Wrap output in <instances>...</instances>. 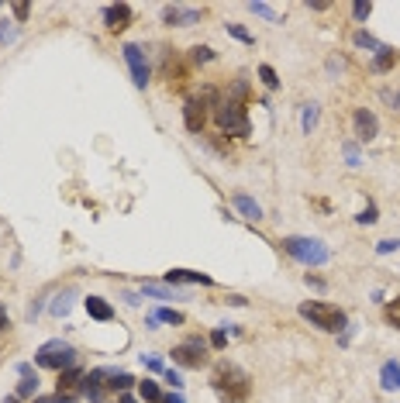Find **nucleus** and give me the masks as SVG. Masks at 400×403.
I'll return each instance as SVG.
<instances>
[{"instance_id":"1","label":"nucleus","mask_w":400,"mask_h":403,"mask_svg":"<svg viewBox=\"0 0 400 403\" xmlns=\"http://www.w3.org/2000/svg\"><path fill=\"white\" fill-rule=\"evenodd\" d=\"M210 386H214V393L224 403H242L249 397V390H252L249 376L238 366H231V362H217V369L210 376Z\"/></svg>"},{"instance_id":"2","label":"nucleus","mask_w":400,"mask_h":403,"mask_svg":"<svg viewBox=\"0 0 400 403\" xmlns=\"http://www.w3.org/2000/svg\"><path fill=\"white\" fill-rule=\"evenodd\" d=\"M297 310H300V317H307L314 327H321V331H328V334H335V331H342V327L349 324L345 310H342V307H331V303L307 300V303H300Z\"/></svg>"},{"instance_id":"3","label":"nucleus","mask_w":400,"mask_h":403,"mask_svg":"<svg viewBox=\"0 0 400 403\" xmlns=\"http://www.w3.org/2000/svg\"><path fill=\"white\" fill-rule=\"evenodd\" d=\"M283 248H287V255H294L303 266H324L331 259V248L321 238H300V234H294V238L283 241Z\"/></svg>"},{"instance_id":"4","label":"nucleus","mask_w":400,"mask_h":403,"mask_svg":"<svg viewBox=\"0 0 400 403\" xmlns=\"http://www.w3.org/2000/svg\"><path fill=\"white\" fill-rule=\"evenodd\" d=\"M35 362H38L42 369L66 372V369H73V366H76V348H73V345H66L62 338H56V341H45V345L35 352Z\"/></svg>"},{"instance_id":"5","label":"nucleus","mask_w":400,"mask_h":403,"mask_svg":"<svg viewBox=\"0 0 400 403\" xmlns=\"http://www.w3.org/2000/svg\"><path fill=\"white\" fill-rule=\"evenodd\" d=\"M173 362L183 366V369H200V366H207V362H210L207 341H203V338H190V341L176 345V348H173Z\"/></svg>"},{"instance_id":"6","label":"nucleus","mask_w":400,"mask_h":403,"mask_svg":"<svg viewBox=\"0 0 400 403\" xmlns=\"http://www.w3.org/2000/svg\"><path fill=\"white\" fill-rule=\"evenodd\" d=\"M214 117H217V128H221V131H228V135H249V117H245L242 103L224 101L217 107Z\"/></svg>"},{"instance_id":"7","label":"nucleus","mask_w":400,"mask_h":403,"mask_svg":"<svg viewBox=\"0 0 400 403\" xmlns=\"http://www.w3.org/2000/svg\"><path fill=\"white\" fill-rule=\"evenodd\" d=\"M83 379H87V372H80L76 366L73 369H66V372H59V386H56V403H76L83 397Z\"/></svg>"},{"instance_id":"8","label":"nucleus","mask_w":400,"mask_h":403,"mask_svg":"<svg viewBox=\"0 0 400 403\" xmlns=\"http://www.w3.org/2000/svg\"><path fill=\"white\" fill-rule=\"evenodd\" d=\"M121 52H124V62H128V69H131V83H135L138 90H145V87H149V62H145L142 49L128 42Z\"/></svg>"},{"instance_id":"9","label":"nucleus","mask_w":400,"mask_h":403,"mask_svg":"<svg viewBox=\"0 0 400 403\" xmlns=\"http://www.w3.org/2000/svg\"><path fill=\"white\" fill-rule=\"evenodd\" d=\"M110 376V369H94V372H87V379H83V397L87 400L100 403L107 397V390H110V383H103Z\"/></svg>"},{"instance_id":"10","label":"nucleus","mask_w":400,"mask_h":403,"mask_svg":"<svg viewBox=\"0 0 400 403\" xmlns=\"http://www.w3.org/2000/svg\"><path fill=\"white\" fill-rule=\"evenodd\" d=\"M352 121H356V135H359V142H373V138H376V131H380V121H376V114H373V110L359 107Z\"/></svg>"},{"instance_id":"11","label":"nucleus","mask_w":400,"mask_h":403,"mask_svg":"<svg viewBox=\"0 0 400 403\" xmlns=\"http://www.w3.org/2000/svg\"><path fill=\"white\" fill-rule=\"evenodd\" d=\"M128 21H131V7H128V3H110V7L103 10V24H107L110 31H124Z\"/></svg>"},{"instance_id":"12","label":"nucleus","mask_w":400,"mask_h":403,"mask_svg":"<svg viewBox=\"0 0 400 403\" xmlns=\"http://www.w3.org/2000/svg\"><path fill=\"white\" fill-rule=\"evenodd\" d=\"M162 21L166 24H176V28H187V24H197L200 21V10H194V7H166L162 10Z\"/></svg>"},{"instance_id":"13","label":"nucleus","mask_w":400,"mask_h":403,"mask_svg":"<svg viewBox=\"0 0 400 403\" xmlns=\"http://www.w3.org/2000/svg\"><path fill=\"white\" fill-rule=\"evenodd\" d=\"M166 283H169V286H176V283H200V286H210L214 280H210L207 273H194V269H169V273H166Z\"/></svg>"},{"instance_id":"14","label":"nucleus","mask_w":400,"mask_h":403,"mask_svg":"<svg viewBox=\"0 0 400 403\" xmlns=\"http://www.w3.org/2000/svg\"><path fill=\"white\" fill-rule=\"evenodd\" d=\"M17 372H21V386H17V393H14V397H17V400H21V397H38V376L31 372V366H28V362H21V366H17Z\"/></svg>"},{"instance_id":"15","label":"nucleus","mask_w":400,"mask_h":403,"mask_svg":"<svg viewBox=\"0 0 400 403\" xmlns=\"http://www.w3.org/2000/svg\"><path fill=\"white\" fill-rule=\"evenodd\" d=\"M380 383H383V390H397L400 393V362L397 359H390V362H383V369H380Z\"/></svg>"},{"instance_id":"16","label":"nucleus","mask_w":400,"mask_h":403,"mask_svg":"<svg viewBox=\"0 0 400 403\" xmlns=\"http://www.w3.org/2000/svg\"><path fill=\"white\" fill-rule=\"evenodd\" d=\"M142 293H145V297H156V300H187V293H180V290H173V286H159V283H145Z\"/></svg>"},{"instance_id":"17","label":"nucleus","mask_w":400,"mask_h":403,"mask_svg":"<svg viewBox=\"0 0 400 403\" xmlns=\"http://www.w3.org/2000/svg\"><path fill=\"white\" fill-rule=\"evenodd\" d=\"M397 52L390 49V45H380V52L373 55V73H387V69H394L397 66Z\"/></svg>"},{"instance_id":"18","label":"nucleus","mask_w":400,"mask_h":403,"mask_svg":"<svg viewBox=\"0 0 400 403\" xmlns=\"http://www.w3.org/2000/svg\"><path fill=\"white\" fill-rule=\"evenodd\" d=\"M203 117H207V114H203V103L187 101V107H183V121H187L190 131H200V128H203Z\"/></svg>"},{"instance_id":"19","label":"nucleus","mask_w":400,"mask_h":403,"mask_svg":"<svg viewBox=\"0 0 400 403\" xmlns=\"http://www.w3.org/2000/svg\"><path fill=\"white\" fill-rule=\"evenodd\" d=\"M83 303H87V314H90L94 320H110V317H114V307L103 300V297H87Z\"/></svg>"},{"instance_id":"20","label":"nucleus","mask_w":400,"mask_h":403,"mask_svg":"<svg viewBox=\"0 0 400 403\" xmlns=\"http://www.w3.org/2000/svg\"><path fill=\"white\" fill-rule=\"evenodd\" d=\"M235 207H238L249 221H259V217H262V207L252 200V197H245V194H235Z\"/></svg>"},{"instance_id":"21","label":"nucleus","mask_w":400,"mask_h":403,"mask_svg":"<svg viewBox=\"0 0 400 403\" xmlns=\"http://www.w3.org/2000/svg\"><path fill=\"white\" fill-rule=\"evenodd\" d=\"M317 114H321V110H317V103H303V114H300V128H303L307 135L314 131V124H317Z\"/></svg>"},{"instance_id":"22","label":"nucleus","mask_w":400,"mask_h":403,"mask_svg":"<svg viewBox=\"0 0 400 403\" xmlns=\"http://www.w3.org/2000/svg\"><path fill=\"white\" fill-rule=\"evenodd\" d=\"M138 393H142V400H145V403H162V393H159V386H156L152 379L138 383Z\"/></svg>"},{"instance_id":"23","label":"nucleus","mask_w":400,"mask_h":403,"mask_svg":"<svg viewBox=\"0 0 400 403\" xmlns=\"http://www.w3.org/2000/svg\"><path fill=\"white\" fill-rule=\"evenodd\" d=\"M131 386H135V379H131L128 372H117V369L110 372V390H121V393H124V390H131Z\"/></svg>"},{"instance_id":"24","label":"nucleus","mask_w":400,"mask_h":403,"mask_svg":"<svg viewBox=\"0 0 400 403\" xmlns=\"http://www.w3.org/2000/svg\"><path fill=\"white\" fill-rule=\"evenodd\" d=\"M352 42H356L359 49H373V52H380V42H376L373 35H366V31H356V35H352Z\"/></svg>"},{"instance_id":"25","label":"nucleus","mask_w":400,"mask_h":403,"mask_svg":"<svg viewBox=\"0 0 400 403\" xmlns=\"http://www.w3.org/2000/svg\"><path fill=\"white\" fill-rule=\"evenodd\" d=\"M259 80L269 87V90H276L280 87V80H276V73H273V66H259Z\"/></svg>"},{"instance_id":"26","label":"nucleus","mask_w":400,"mask_h":403,"mask_svg":"<svg viewBox=\"0 0 400 403\" xmlns=\"http://www.w3.org/2000/svg\"><path fill=\"white\" fill-rule=\"evenodd\" d=\"M387 320H390V324L400 331V297H394V300L387 303Z\"/></svg>"},{"instance_id":"27","label":"nucleus","mask_w":400,"mask_h":403,"mask_svg":"<svg viewBox=\"0 0 400 403\" xmlns=\"http://www.w3.org/2000/svg\"><path fill=\"white\" fill-rule=\"evenodd\" d=\"M156 317H159V320H166V324H183V314H180V310H169V307H162Z\"/></svg>"},{"instance_id":"28","label":"nucleus","mask_w":400,"mask_h":403,"mask_svg":"<svg viewBox=\"0 0 400 403\" xmlns=\"http://www.w3.org/2000/svg\"><path fill=\"white\" fill-rule=\"evenodd\" d=\"M228 35H235V38H238V42H245V45H252V42H256V38H252L242 24H228Z\"/></svg>"},{"instance_id":"29","label":"nucleus","mask_w":400,"mask_h":403,"mask_svg":"<svg viewBox=\"0 0 400 403\" xmlns=\"http://www.w3.org/2000/svg\"><path fill=\"white\" fill-rule=\"evenodd\" d=\"M69 307H73V303H69V293H66V297H59V300L52 303V314H56V317H66Z\"/></svg>"},{"instance_id":"30","label":"nucleus","mask_w":400,"mask_h":403,"mask_svg":"<svg viewBox=\"0 0 400 403\" xmlns=\"http://www.w3.org/2000/svg\"><path fill=\"white\" fill-rule=\"evenodd\" d=\"M249 10H256L259 17H269V21H276V10H273L269 3H249Z\"/></svg>"},{"instance_id":"31","label":"nucleus","mask_w":400,"mask_h":403,"mask_svg":"<svg viewBox=\"0 0 400 403\" xmlns=\"http://www.w3.org/2000/svg\"><path fill=\"white\" fill-rule=\"evenodd\" d=\"M224 345H228V334H224V324H221V327L210 334V348H217V352H221Z\"/></svg>"},{"instance_id":"32","label":"nucleus","mask_w":400,"mask_h":403,"mask_svg":"<svg viewBox=\"0 0 400 403\" xmlns=\"http://www.w3.org/2000/svg\"><path fill=\"white\" fill-rule=\"evenodd\" d=\"M397 248H400L397 238H383V241L376 245V252H380V255H390V252H397Z\"/></svg>"},{"instance_id":"33","label":"nucleus","mask_w":400,"mask_h":403,"mask_svg":"<svg viewBox=\"0 0 400 403\" xmlns=\"http://www.w3.org/2000/svg\"><path fill=\"white\" fill-rule=\"evenodd\" d=\"M352 14H356V21H366V17L373 14V3H362V0H359V3L352 7Z\"/></svg>"},{"instance_id":"34","label":"nucleus","mask_w":400,"mask_h":403,"mask_svg":"<svg viewBox=\"0 0 400 403\" xmlns=\"http://www.w3.org/2000/svg\"><path fill=\"white\" fill-rule=\"evenodd\" d=\"M14 38H17L14 24H10V21H0V42H14Z\"/></svg>"},{"instance_id":"35","label":"nucleus","mask_w":400,"mask_h":403,"mask_svg":"<svg viewBox=\"0 0 400 403\" xmlns=\"http://www.w3.org/2000/svg\"><path fill=\"white\" fill-rule=\"evenodd\" d=\"M194 52V62H210L214 59V52L207 49V45H197V49H190Z\"/></svg>"},{"instance_id":"36","label":"nucleus","mask_w":400,"mask_h":403,"mask_svg":"<svg viewBox=\"0 0 400 403\" xmlns=\"http://www.w3.org/2000/svg\"><path fill=\"white\" fill-rule=\"evenodd\" d=\"M166 383H169L173 390H183V376H180L176 369H166Z\"/></svg>"},{"instance_id":"37","label":"nucleus","mask_w":400,"mask_h":403,"mask_svg":"<svg viewBox=\"0 0 400 403\" xmlns=\"http://www.w3.org/2000/svg\"><path fill=\"white\" fill-rule=\"evenodd\" d=\"M356 221H359V224H373V221H376V207L369 203V207H366V210H362V214H359Z\"/></svg>"},{"instance_id":"38","label":"nucleus","mask_w":400,"mask_h":403,"mask_svg":"<svg viewBox=\"0 0 400 403\" xmlns=\"http://www.w3.org/2000/svg\"><path fill=\"white\" fill-rule=\"evenodd\" d=\"M142 362H145L152 372H159V369H162V359H159V355H152V352H149V355H142Z\"/></svg>"},{"instance_id":"39","label":"nucleus","mask_w":400,"mask_h":403,"mask_svg":"<svg viewBox=\"0 0 400 403\" xmlns=\"http://www.w3.org/2000/svg\"><path fill=\"white\" fill-rule=\"evenodd\" d=\"M345 155H349V166H359V148H356L352 142L345 145Z\"/></svg>"},{"instance_id":"40","label":"nucleus","mask_w":400,"mask_h":403,"mask_svg":"<svg viewBox=\"0 0 400 403\" xmlns=\"http://www.w3.org/2000/svg\"><path fill=\"white\" fill-rule=\"evenodd\" d=\"M10 10H14V17H17V21H24V17H28V10H31V7H28V3H14V7H10Z\"/></svg>"},{"instance_id":"41","label":"nucleus","mask_w":400,"mask_h":403,"mask_svg":"<svg viewBox=\"0 0 400 403\" xmlns=\"http://www.w3.org/2000/svg\"><path fill=\"white\" fill-rule=\"evenodd\" d=\"M162 403H183V397L180 393H169V397H162Z\"/></svg>"},{"instance_id":"42","label":"nucleus","mask_w":400,"mask_h":403,"mask_svg":"<svg viewBox=\"0 0 400 403\" xmlns=\"http://www.w3.org/2000/svg\"><path fill=\"white\" fill-rule=\"evenodd\" d=\"M3 327H7V310L0 307V331H3Z\"/></svg>"},{"instance_id":"43","label":"nucleus","mask_w":400,"mask_h":403,"mask_svg":"<svg viewBox=\"0 0 400 403\" xmlns=\"http://www.w3.org/2000/svg\"><path fill=\"white\" fill-rule=\"evenodd\" d=\"M35 403H56V397H35Z\"/></svg>"},{"instance_id":"44","label":"nucleus","mask_w":400,"mask_h":403,"mask_svg":"<svg viewBox=\"0 0 400 403\" xmlns=\"http://www.w3.org/2000/svg\"><path fill=\"white\" fill-rule=\"evenodd\" d=\"M121 403H135V397H128V393H124V397H121Z\"/></svg>"},{"instance_id":"45","label":"nucleus","mask_w":400,"mask_h":403,"mask_svg":"<svg viewBox=\"0 0 400 403\" xmlns=\"http://www.w3.org/2000/svg\"><path fill=\"white\" fill-rule=\"evenodd\" d=\"M3 403H21V400H17V397H7V400H3Z\"/></svg>"},{"instance_id":"46","label":"nucleus","mask_w":400,"mask_h":403,"mask_svg":"<svg viewBox=\"0 0 400 403\" xmlns=\"http://www.w3.org/2000/svg\"><path fill=\"white\" fill-rule=\"evenodd\" d=\"M394 103H397V107H400V94H397V97H394Z\"/></svg>"}]
</instances>
